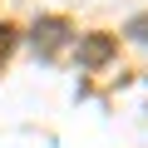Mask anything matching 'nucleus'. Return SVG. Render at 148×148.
I'll use <instances>...</instances> for the list:
<instances>
[{
    "label": "nucleus",
    "instance_id": "nucleus-1",
    "mask_svg": "<svg viewBox=\"0 0 148 148\" xmlns=\"http://www.w3.org/2000/svg\"><path fill=\"white\" fill-rule=\"evenodd\" d=\"M109 54V40H94V45H84V59H104Z\"/></svg>",
    "mask_w": 148,
    "mask_h": 148
}]
</instances>
